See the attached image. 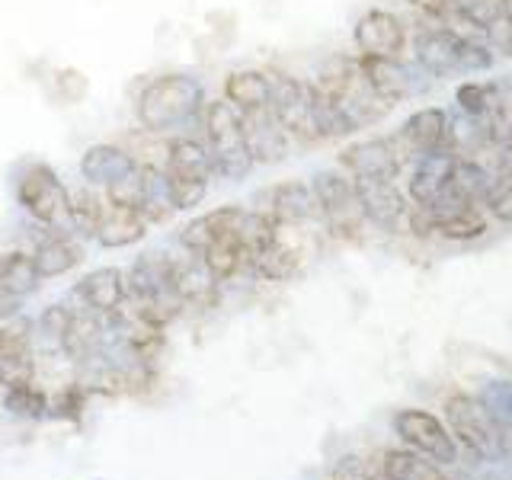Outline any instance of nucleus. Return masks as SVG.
<instances>
[{
	"label": "nucleus",
	"instance_id": "obj_1",
	"mask_svg": "<svg viewBox=\"0 0 512 480\" xmlns=\"http://www.w3.org/2000/svg\"><path fill=\"white\" fill-rule=\"evenodd\" d=\"M205 103L208 100L202 80L183 71H173V74L151 77L144 84L135 103V116L148 135H173L183 132L186 125L202 122Z\"/></svg>",
	"mask_w": 512,
	"mask_h": 480
},
{
	"label": "nucleus",
	"instance_id": "obj_2",
	"mask_svg": "<svg viewBox=\"0 0 512 480\" xmlns=\"http://www.w3.org/2000/svg\"><path fill=\"white\" fill-rule=\"evenodd\" d=\"M202 141L212 151L215 176L228 183H240L253 173L256 160L250 154L247 132H244V112L231 106L228 100H212L205 103L202 112Z\"/></svg>",
	"mask_w": 512,
	"mask_h": 480
},
{
	"label": "nucleus",
	"instance_id": "obj_3",
	"mask_svg": "<svg viewBox=\"0 0 512 480\" xmlns=\"http://www.w3.org/2000/svg\"><path fill=\"white\" fill-rule=\"evenodd\" d=\"M13 196L23 212L48 231H71V189L42 160H29L13 176Z\"/></svg>",
	"mask_w": 512,
	"mask_h": 480
},
{
	"label": "nucleus",
	"instance_id": "obj_4",
	"mask_svg": "<svg viewBox=\"0 0 512 480\" xmlns=\"http://www.w3.org/2000/svg\"><path fill=\"white\" fill-rule=\"evenodd\" d=\"M311 192L317 199L320 221L336 237H356L368 224L356 196V183L346 170H317L311 176Z\"/></svg>",
	"mask_w": 512,
	"mask_h": 480
},
{
	"label": "nucleus",
	"instance_id": "obj_5",
	"mask_svg": "<svg viewBox=\"0 0 512 480\" xmlns=\"http://www.w3.org/2000/svg\"><path fill=\"white\" fill-rule=\"evenodd\" d=\"M445 416L455 436L480 458H500L503 455V426L487 410L480 397L471 394H452L445 400Z\"/></svg>",
	"mask_w": 512,
	"mask_h": 480
},
{
	"label": "nucleus",
	"instance_id": "obj_6",
	"mask_svg": "<svg viewBox=\"0 0 512 480\" xmlns=\"http://www.w3.org/2000/svg\"><path fill=\"white\" fill-rule=\"evenodd\" d=\"M269 84H272L269 109H272V116H276V122L285 128V135L304 144L317 141L308 80L292 77L285 71H269Z\"/></svg>",
	"mask_w": 512,
	"mask_h": 480
},
{
	"label": "nucleus",
	"instance_id": "obj_7",
	"mask_svg": "<svg viewBox=\"0 0 512 480\" xmlns=\"http://www.w3.org/2000/svg\"><path fill=\"white\" fill-rule=\"evenodd\" d=\"M394 429H397V436L413 448V452L426 455L429 461H436V464H455L458 461V445L452 439V432L442 426L439 416L410 407V410H400L394 416Z\"/></svg>",
	"mask_w": 512,
	"mask_h": 480
},
{
	"label": "nucleus",
	"instance_id": "obj_8",
	"mask_svg": "<svg viewBox=\"0 0 512 480\" xmlns=\"http://www.w3.org/2000/svg\"><path fill=\"white\" fill-rule=\"evenodd\" d=\"M388 138L394 144L400 164L410 167L416 157L436 151V148H442V144L448 141V109H442V106L416 109L413 116H407V122L400 125L394 135H388Z\"/></svg>",
	"mask_w": 512,
	"mask_h": 480
},
{
	"label": "nucleus",
	"instance_id": "obj_9",
	"mask_svg": "<svg viewBox=\"0 0 512 480\" xmlns=\"http://www.w3.org/2000/svg\"><path fill=\"white\" fill-rule=\"evenodd\" d=\"M468 32H455L439 23H426L413 32V61L429 77L461 74V42Z\"/></svg>",
	"mask_w": 512,
	"mask_h": 480
},
{
	"label": "nucleus",
	"instance_id": "obj_10",
	"mask_svg": "<svg viewBox=\"0 0 512 480\" xmlns=\"http://www.w3.org/2000/svg\"><path fill=\"white\" fill-rule=\"evenodd\" d=\"M340 170H346L352 180H397L407 167L400 164L391 138L375 135L346 144L340 151Z\"/></svg>",
	"mask_w": 512,
	"mask_h": 480
},
{
	"label": "nucleus",
	"instance_id": "obj_11",
	"mask_svg": "<svg viewBox=\"0 0 512 480\" xmlns=\"http://www.w3.org/2000/svg\"><path fill=\"white\" fill-rule=\"evenodd\" d=\"M256 202H266V205H256V212H266L279 228H298V224L320 218L311 183H301V180H282L276 186H269L256 196Z\"/></svg>",
	"mask_w": 512,
	"mask_h": 480
},
{
	"label": "nucleus",
	"instance_id": "obj_12",
	"mask_svg": "<svg viewBox=\"0 0 512 480\" xmlns=\"http://www.w3.org/2000/svg\"><path fill=\"white\" fill-rule=\"evenodd\" d=\"M352 42H356L359 55L400 58L407 48V23L391 10H368L352 29Z\"/></svg>",
	"mask_w": 512,
	"mask_h": 480
},
{
	"label": "nucleus",
	"instance_id": "obj_13",
	"mask_svg": "<svg viewBox=\"0 0 512 480\" xmlns=\"http://www.w3.org/2000/svg\"><path fill=\"white\" fill-rule=\"evenodd\" d=\"M455 164H458V154L452 151V144L448 141L442 144V148L416 157L410 164V176H407V199L420 208H429L439 199L445 183L452 180Z\"/></svg>",
	"mask_w": 512,
	"mask_h": 480
},
{
	"label": "nucleus",
	"instance_id": "obj_14",
	"mask_svg": "<svg viewBox=\"0 0 512 480\" xmlns=\"http://www.w3.org/2000/svg\"><path fill=\"white\" fill-rule=\"evenodd\" d=\"M352 183H356V196L368 224L391 231L400 224V218H407L410 199L407 192H400L397 180H352Z\"/></svg>",
	"mask_w": 512,
	"mask_h": 480
},
{
	"label": "nucleus",
	"instance_id": "obj_15",
	"mask_svg": "<svg viewBox=\"0 0 512 480\" xmlns=\"http://www.w3.org/2000/svg\"><path fill=\"white\" fill-rule=\"evenodd\" d=\"M356 64H359V74L368 84V90H372L381 103L397 106V103L410 100V96L416 93V77L404 68V61H400V58L359 55Z\"/></svg>",
	"mask_w": 512,
	"mask_h": 480
},
{
	"label": "nucleus",
	"instance_id": "obj_16",
	"mask_svg": "<svg viewBox=\"0 0 512 480\" xmlns=\"http://www.w3.org/2000/svg\"><path fill=\"white\" fill-rule=\"evenodd\" d=\"M71 298H80V301H84L80 308H90L93 314H100V317L119 314L122 304H125V272L116 269V266L93 269L74 285Z\"/></svg>",
	"mask_w": 512,
	"mask_h": 480
},
{
	"label": "nucleus",
	"instance_id": "obj_17",
	"mask_svg": "<svg viewBox=\"0 0 512 480\" xmlns=\"http://www.w3.org/2000/svg\"><path fill=\"white\" fill-rule=\"evenodd\" d=\"M138 167V157L132 151L119 148V144H90V148L80 154V180L93 189H106L116 180H122L125 173H132Z\"/></svg>",
	"mask_w": 512,
	"mask_h": 480
},
{
	"label": "nucleus",
	"instance_id": "obj_18",
	"mask_svg": "<svg viewBox=\"0 0 512 480\" xmlns=\"http://www.w3.org/2000/svg\"><path fill=\"white\" fill-rule=\"evenodd\" d=\"M244 215H247V208H240V205H221V208H212V212H205V215H199V218L186 221L176 237H180V244H183L186 253L202 256L215 237H221V234H228V231L240 228V221H244Z\"/></svg>",
	"mask_w": 512,
	"mask_h": 480
},
{
	"label": "nucleus",
	"instance_id": "obj_19",
	"mask_svg": "<svg viewBox=\"0 0 512 480\" xmlns=\"http://www.w3.org/2000/svg\"><path fill=\"white\" fill-rule=\"evenodd\" d=\"M244 132H247V144L256 164H279L288 154V138L285 128L276 122L272 109H256V112H244Z\"/></svg>",
	"mask_w": 512,
	"mask_h": 480
},
{
	"label": "nucleus",
	"instance_id": "obj_20",
	"mask_svg": "<svg viewBox=\"0 0 512 480\" xmlns=\"http://www.w3.org/2000/svg\"><path fill=\"white\" fill-rule=\"evenodd\" d=\"M80 260H84V247H80L77 240L71 234H64V231H48V234H42L36 250H32V266H36L39 279L64 276V272L77 269Z\"/></svg>",
	"mask_w": 512,
	"mask_h": 480
},
{
	"label": "nucleus",
	"instance_id": "obj_21",
	"mask_svg": "<svg viewBox=\"0 0 512 480\" xmlns=\"http://www.w3.org/2000/svg\"><path fill=\"white\" fill-rule=\"evenodd\" d=\"M151 224L144 221V215L138 208H122V205H103V215H100V224H96V240H100V247L106 250H122V247H132L138 240H144Z\"/></svg>",
	"mask_w": 512,
	"mask_h": 480
},
{
	"label": "nucleus",
	"instance_id": "obj_22",
	"mask_svg": "<svg viewBox=\"0 0 512 480\" xmlns=\"http://www.w3.org/2000/svg\"><path fill=\"white\" fill-rule=\"evenodd\" d=\"M164 170L173 176H192V180H212L215 176L212 151H208V144L202 138L176 135L164 148Z\"/></svg>",
	"mask_w": 512,
	"mask_h": 480
},
{
	"label": "nucleus",
	"instance_id": "obj_23",
	"mask_svg": "<svg viewBox=\"0 0 512 480\" xmlns=\"http://www.w3.org/2000/svg\"><path fill=\"white\" fill-rule=\"evenodd\" d=\"M218 279L208 272L202 256H186V260H173V288L183 304H196V308H212L218 295Z\"/></svg>",
	"mask_w": 512,
	"mask_h": 480
},
{
	"label": "nucleus",
	"instance_id": "obj_24",
	"mask_svg": "<svg viewBox=\"0 0 512 480\" xmlns=\"http://www.w3.org/2000/svg\"><path fill=\"white\" fill-rule=\"evenodd\" d=\"M272 96V84H269V71L260 68H240L224 77V100L231 106H237L240 112H256L266 109Z\"/></svg>",
	"mask_w": 512,
	"mask_h": 480
},
{
	"label": "nucleus",
	"instance_id": "obj_25",
	"mask_svg": "<svg viewBox=\"0 0 512 480\" xmlns=\"http://www.w3.org/2000/svg\"><path fill=\"white\" fill-rule=\"evenodd\" d=\"M202 263L208 266V272L218 279V282H231L240 272H250V260H247V250H244V240H240V228L228 231L215 237L208 250L202 253Z\"/></svg>",
	"mask_w": 512,
	"mask_h": 480
},
{
	"label": "nucleus",
	"instance_id": "obj_26",
	"mask_svg": "<svg viewBox=\"0 0 512 480\" xmlns=\"http://www.w3.org/2000/svg\"><path fill=\"white\" fill-rule=\"evenodd\" d=\"M298 266H301V253L295 247L285 244L282 228H279V237L250 260V272H253V276L266 279V282H285V279H292L295 272H298Z\"/></svg>",
	"mask_w": 512,
	"mask_h": 480
},
{
	"label": "nucleus",
	"instance_id": "obj_27",
	"mask_svg": "<svg viewBox=\"0 0 512 480\" xmlns=\"http://www.w3.org/2000/svg\"><path fill=\"white\" fill-rule=\"evenodd\" d=\"M39 272L32 266V253L23 250H10L0 256V292L23 301L39 288Z\"/></svg>",
	"mask_w": 512,
	"mask_h": 480
},
{
	"label": "nucleus",
	"instance_id": "obj_28",
	"mask_svg": "<svg viewBox=\"0 0 512 480\" xmlns=\"http://www.w3.org/2000/svg\"><path fill=\"white\" fill-rule=\"evenodd\" d=\"M490 109H487V128L493 148L512 144V74L490 80Z\"/></svg>",
	"mask_w": 512,
	"mask_h": 480
},
{
	"label": "nucleus",
	"instance_id": "obj_29",
	"mask_svg": "<svg viewBox=\"0 0 512 480\" xmlns=\"http://www.w3.org/2000/svg\"><path fill=\"white\" fill-rule=\"evenodd\" d=\"M384 480H448L436 461L413 452V448H391L381 461Z\"/></svg>",
	"mask_w": 512,
	"mask_h": 480
},
{
	"label": "nucleus",
	"instance_id": "obj_30",
	"mask_svg": "<svg viewBox=\"0 0 512 480\" xmlns=\"http://www.w3.org/2000/svg\"><path fill=\"white\" fill-rule=\"evenodd\" d=\"M141 180H144V202L141 215L148 224H164L173 215V205L167 196V170L164 164H141Z\"/></svg>",
	"mask_w": 512,
	"mask_h": 480
},
{
	"label": "nucleus",
	"instance_id": "obj_31",
	"mask_svg": "<svg viewBox=\"0 0 512 480\" xmlns=\"http://www.w3.org/2000/svg\"><path fill=\"white\" fill-rule=\"evenodd\" d=\"M487 231H490V218L484 205H468V208H461V212L436 221V234L442 240H458V244L484 237Z\"/></svg>",
	"mask_w": 512,
	"mask_h": 480
},
{
	"label": "nucleus",
	"instance_id": "obj_32",
	"mask_svg": "<svg viewBox=\"0 0 512 480\" xmlns=\"http://www.w3.org/2000/svg\"><path fill=\"white\" fill-rule=\"evenodd\" d=\"M103 205L106 199H100L93 192V186H80L71 192V231L77 237H93L96 234V224H100L103 215Z\"/></svg>",
	"mask_w": 512,
	"mask_h": 480
},
{
	"label": "nucleus",
	"instance_id": "obj_33",
	"mask_svg": "<svg viewBox=\"0 0 512 480\" xmlns=\"http://www.w3.org/2000/svg\"><path fill=\"white\" fill-rule=\"evenodd\" d=\"M167 196L173 212H192L208 196V180H192V176H173L167 173Z\"/></svg>",
	"mask_w": 512,
	"mask_h": 480
},
{
	"label": "nucleus",
	"instance_id": "obj_34",
	"mask_svg": "<svg viewBox=\"0 0 512 480\" xmlns=\"http://www.w3.org/2000/svg\"><path fill=\"white\" fill-rule=\"evenodd\" d=\"M452 4H455L458 20L468 29L480 32V36H484V32L503 16L500 0H452Z\"/></svg>",
	"mask_w": 512,
	"mask_h": 480
},
{
	"label": "nucleus",
	"instance_id": "obj_35",
	"mask_svg": "<svg viewBox=\"0 0 512 480\" xmlns=\"http://www.w3.org/2000/svg\"><path fill=\"white\" fill-rule=\"evenodd\" d=\"M490 170H493V183H490V196H487L484 208L496 221L512 224V173L496 164Z\"/></svg>",
	"mask_w": 512,
	"mask_h": 480
},
{
	"label": "nucleus",
	"instance_id": "obj_36",
	"mask_svg": "<svg viewBox=\"0 0 512 480\" xmlns=\"http://www.w3.org/2000/svg\"><path fill=\"white\" fill-rule=\"evenodd\" d=\"M106 192V202L109 205H122V208H138L141 212V202H144V180H141V164L125 173L122 180H116L112 186L103 189Z\"/></svg>",
	"mask_w": 512,
	"mask_h": 480
},
{
	"label": "nucleus",
	"instance_id": "obj_37",
	"mask_svg": "<svg viewBox=\"0 0 512 480\" xmlns=\"http://www.w3.org/2000/svg\"><path fill=\"white\" fill-rule=\"evenodd\" d=\"M455 109L471 119H487L490 87L480 84V80H464V84H458V90H455Z\"/></svg>",
	"mask_w": 512,
	"mask_h": 480
},
{
	"label": "nucleus",
	"instance_id": "obj_38",
	"mask_svg": "<svg viewBox=\"0 0 512 480\" xmlns=\"http://www.w3.org/2000/svg\"><path fill=\"white\" fill-rule=\"evenodd\" d=\"M4 407L16 416H26V420H36L48 410V400L39 388H32V384H20V388H7V400Z\"/></svg>",
	"mask_w": 512,
	"mask_h": 480
},
{
	"label": "nucleus",
	"instance_id": "obj_39",
	"mask_svg": "<svg viewBox=\"0 0 512 480\" xmlns=\"http://www.w3.org/2000/svg\"><path fill=\"white\" fill-rule=\"evenodd\" d=\"M480 400L487 404V410L496 416V423L503 429H512V381H490Z\"/></svg>",
	"mask_w": 512,
	"mask_h": 480
},
{
	"label": "nucleus",
	"instance_id": "obj_40",
	"mask_svg": "<svg viewBox=\"0 0 512 480\" xmlns=\"http://www.w3.org/2000/svg\"><path fill=\"white\" fill-rule=\"evenodd\" d=\"M71 311H74V308H68V304H52V308H45V311H42V317H39V330H42V336H45L48 343L61 346L64 330H68V324H71Z\"/></svg>",
	"mask_w": 512,
	"mask_h": 480
},
{
	"label": "nucleus",
	"instance_id": "obj_41",
	"mask_svg": "<svg viewBox=\"0 0 512 480\" xmlns=\"http://www.w3.org/2000/svg\"><path fill=\"white\" fill-rule=\"evenodd\" d=\"M487 45L493 48L496 55L503 58H512V20H506V16H500L487 32H484Z\"/></svg>",
	"mask_w": 512,
	"mask_h": 480
},
{
	"label": "nucleus",
	"instance_id": "obj_42",
	"mask_svg": "<svg viewBox=\"0 0 512 480\" xmlns=\"http://www.w3.org/2000/svg\"><path fill=\"white\" fill-rule=\"evenodd\" d=\"M16 308H20V301H16V298H10V295H4V292H0V320L13 317V314H16Z\"/></svg>",
	"mask_w": 512,
	"mask_h": 480
},
{
	"label": "nucleus",
	"instance_id": "obj_43",
	"mask_svg": "<svg viewBox=\"0 0 512 480\" xmlns=\"http://www.w3.org/2000/svg\"><path fill=\"white\" fill-rule=\"evenodd\" d=\"M500 10H503L506 20H512V0H500Z\"/></svg>",
	"mask_w": 512,
	"mask_h": 480
}]
</instances>
